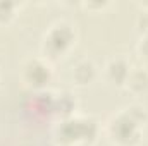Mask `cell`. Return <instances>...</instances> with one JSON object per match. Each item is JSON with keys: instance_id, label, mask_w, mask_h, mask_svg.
I'll return each mask as SVG.
<instances>
[{"instance_id": "cell-1", "label": "cell", "mask_w": 148, "mask_h": 146, "mask_svg": "<svg viewBox=\"0 0 148 146\" xmlns=\"http://www.w3.org/2000/svg\"><path fill=\"white\" fill-rule=\"evenodd\" d=\"M147 120V110L138 105H131L109 120L107 136L117 146H136L143 138V127Z\"/></svg>"}, {"instance_id": "cell-2", "label": "cell", "mask_w": 148, "mask_h": 146, "mask_svg": "<svg viewBox=\"0 0 148 146\" xmlns=\"http://www.w3.org/2000/svg\"><path fill=\"white\" fill-rule=\"evenodd\" d=\"M100 134L98 122L91 117L62 119L55 129V139L62 146H90Z\"/></svg>"}, {"instance_id": "cell-3", "label": "cell", "mask_w": 148, "mask_h": 146, "mask_svg": "<svg viewBox=\"0 0 148 146\" xmlns=\"http://www.w3.org/2000/svg\"><path fill=\"white\" fill-rule=\"evenodd\" d=\"M76 41V33L74 28L69 23H55L43 38L41 50L47 59H60L64 57Z\"/></svg>"}, {"instance_id": "cell-4", "label": "cell", "mask_w": 148, "mask_h": 146, "mask_svg": "<svg viewBox=\"0 0 148 146\" xmlns=\"http://www.w3.org/2000/svg\"><path fill=\"white\" fill-rule=\"evenodd\" d=\"M52 69L50 64L43 59H31L23 65V81L28 88L40 91L45 89L47 84L52 81Z\"/></svg>"}, {"instance_id": "cell-5", "label": "cell", "mask_w": 148, "mask_h": 146, "mask_svg": "<svg viewBox=\"0 0 148 146\" xmlns=\"http://www.w3.org/2000/svg\"><path fill=\"white\" fill-rule=\"evenodd\" d=\"M129 72H131V67L129 64L124 60V59H112L110 62L107 64L105 67V76H107V81L121 88V86H126V81L129 77Z\"/></svg>"}, {"instance_id": "cell-6", "label": "cell", "mask_w": 148, "mask_h": 146, "mask_svg": "<svg viewBox=\"0 0 148 146\" xmlns=\"http://www.w3.org/2000/svg\"><path fill=\"white\" fill-rule=\"evenodd\" d=\"M97 77V67L90 60H81L73 69V81L77 86H88Z\"/></svg>"}, {"instance_id": "cell-7", "label": "cell", "mask_w": 148, "mask_h": 146, "mask_svg": "<svg viewBox=\"0 0 148 146\" xmlns=\"http://www.w3.org/2000/svg\"><path fill=\"white\" fill-rule=\"evenodd\" d=\"M52 110L59 113L62 119H69L76 110V100L69 93H59L55 95V98H52Z\"/></svg>"}, {"instance_id": "cell-8", "label": "cell", "mask_w": 148, "mask_h": 146, "mask_svg": "<svg viewBox=\"0 0 148 146\" xmlns=\"http://www.w3.org/2000/svg\"><path fill=\"white\" fill-rule=\"evenodd\" d=\"M126 88L133 95H141L148 91V71L145 69H131L126 81Z\"/></svg>"}, {"instance_id": "cell-9", "label": "cell", "mask_w": 148, "mask_h": 146, "mask_svg": "<svg viewBox=\"0 0 148 146\" xmlns=\"http://www.w3.org/2000/svg\"><path fill=\"white\" fill-rule=\"evenodd\" d=\"M17 12V3L9 0H0V24H9Z\"/></svg>"}, {"instance_id": "cell-10", "label": "cell", "mask_w": 148, "mask_h": 146, "mask_svg": "<svg viewBox=\"0 0 148 146\" xmlns=\"http://www.w3.org/2000/svg\"><path fill=\"white\" fill-rule=\"evenodd\" d=\"M136 26H138V31L143 35V38H148V10L147 12H141L138 16Z\"/></svg>"}, {"instance_id": "cell-11", "label": "cell", "mask_w": 148, "mask_h": 146, "mask_svg": "<svg viewBox=\"0 0 148 146\" xmlns=\"http://www.w3.org/2000/svg\"><path fill=\"white\" fill-rule=\"evenodd\" d=\"M140 53L145 59H148V38H143L141 40V43H140Z\"/></svg>"}]
</instances>
